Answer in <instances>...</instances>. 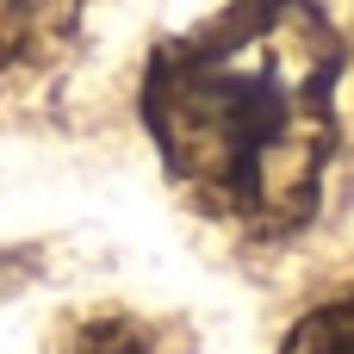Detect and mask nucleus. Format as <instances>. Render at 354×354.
<instances>
[{
  "label": "nucleus",
  "instance_id": "nucleus-1",
  "mask_svg": "<svg viewBox=\"0 0 354 354\" xmlns=\"http://www.w3.org/2000/svg\"><path fill=\"white\" fill-rule=\"evenodd\" d=\"M336 81L342 37L311 0H236L156 50L143 124L212 218L292 230L336 156Z\"/></svg>",
  "mask_w": 354,
  "mask_h": 354
},
{
  "label": "nucleus",
  "instance_id": "nucleus-2",
  "mask_svg": "<svg viewBox=\"0 0 354 354\" xmlns=\"http://www.w3.org/2000/svg\"><path fill=\"white\" fill-rule=\"evenodd\" d=\"M280 354H354V292L317 305V311H305L292 324V336H286Z\"/></svg>",
  "mask_w": 354,
  "mask_h": 354
},
{
  "label": "nucleus",
  "instance_id": "nucleus-3",
  "mask_svg": "<svg viewBox=\"0 0 354 354\" xmlns=\"http://www.w3.org/2000/svg\"><path fill=\"white\" fill-rule=\"evenodd\" d=\"M75 354H149V330L131 324V317H100V324L81 330Z\"/></svg>",
  "mask_w": 354,
  "mask_h": 354
}]
</instances>
